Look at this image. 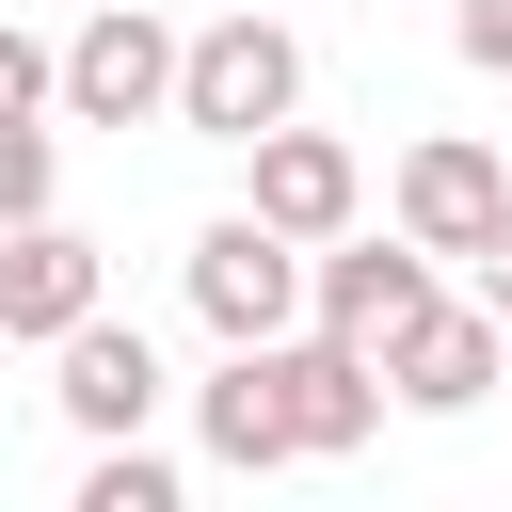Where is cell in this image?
Instances as JSON below:
<instances>
[{
  "mask_svg": "<svg viewBox=\"0 0 512 512\" xmlns=\"http://www.w3.org/2000/svg\"><path fill=\"white\" fill-rule=\"evenodd\" d=\"M304 112V48H288V16H208L192 48H176V128L192 144H256V128H288Z\"/></svg>",
  "mask_w": 512,
  "mask_h": 512,
  "instance_id": "obj_1",
  "label": "cell"
},
{
  "mask_svg": "<svg viewBox=\"0 0 512 512\" xmlns=\"http://www.w3.org/2000/svg\"><path fill=\"white\" fill-rule=\"evenodd\" d=\"M176 272H192V320H208L224 352H240V336H288V320H304V240H288V224H256V208L192 224V256H176Z\"/></svg>",
  "mask_w": 512,
  "mask_h": 512,
  "instance_id": "obj_2",
  "label": "cell"
},
{
  "mask_svg": "<svg viewBox=\"0 0 512 512\" xmlns=\"http://www.w3.org/2000/svg\"><path fill=\"white\" fill-rule=\"evenodd\" d=\"M416 304H432V240H368V224H336L320 256H304V320L320 336H352V352H400L416 336Z\"/></svg>",
  "mask_w": 512,
  "mask_h": 512,
  "instance_id": "obj_3",
  "label": "cell"
},
{
  "mask_svg": "<svg viewBox=\"0 0 512 512\" xmlns=\"http://www.w3.org/2000/svg\"><path fill=\"white\" fill-rule=\"evenodd\" d=\"M176 48H192V32H160L144 0H80V32H64V112H80V128H160V112H176Z\"/></svg>",
  "mask_w": 512,
  "mask_h": 512,
  "instance_id": "obj_4",
  "label": "cell"
},
{
  "mask_svg": "<svg viewBox=\"0 0 512 512\" xmlns=\"http://www.w3.org/2000/svg\"><path fill=\"white\" fill-rule=\"evenodd\" d=\"M496 384H512V320H496V304H448V288H432L416 336L384 352V400H400V416H480Z\"/></svg>",
  "mask_w": 512,
  "mask_h": 512,
  "instance_id": "obj_5",
  "label": "cell"
},
{
  "mask_svg": "<svg viewBox=\"0 0 512 512\" xmlns=\"http://www.w3.org/2000/svg\"><path fill=\"white\" fill-rule=\"evenodd\" d=\"M272 384H288V448H304V464H352V448L384 432V352H352V336H320V320L272 336Z\"/></svg>",
  "mask_w": 512,
  "mask_h": 512,
  "instance_id": "obj_6",
  "label": "cell"
},
{
  "mask_svg": "<svg viewBox=\"0 0 512 512\" xmlns=\"http://www.w3.org/2000/svg\"><path fill=\"white\" fill-rule=\"evenodd\" d=\"M496 208H512V160H496V144H464V128H432V144L400 160V192H384V224H400V240H432V256H480V240H496Z\"/></svg>",
  "mask_w": 512,
  "mask_h": 512,
  "instance_id": "obj_7",
  "label": "cell"
},
{
  "mask_svg": "<svg viewBox=\"0 0 512 512\" xmlns=\"http://www.w3.org/2000/svg\"><path fill=\"white\" fill-rule=\"evenodd\" d=\"M96 304H112V256H96V240H80L64 208L0 240V336H16V352H48V336H80Z\"/></svg>",
  "mask_w": 512,
  "mask_h": 512,
  "instance_id": "obj_8",
  "label": "cell"
},
{
  "mask_svg": "<svg viewBox=\"0 0 512 512\" xmlns=\"http://www.w3.org/2000/svg\"><path fill=\"white\" fill-rule=\"evenodd\" d=\"M240 160H256V192H240V208H256V224H288L304 256H320V240H336V224L368 208V160H352L336 128H256Z\"/></svg>",
  "mask_w": 512,
  "mask_h": 512,
  "instance_id": "obj_9",
  "label": "cell"
},
{
  "mask_svg": "<svg viewBox=\"0 0 512 512\" xmlns=\"http://www.w3.org/2000/svg\"><path fill=\"white\" fill-rule=\"evenodd\" d=\"M48 368H64V384H48V400H64V432H96V448L160 416V352H144V320H112V304H96L80 336H48Z\"/></svg>",
  "mask_w": 512,
  "mask_h": 512,
  "instance_id": "obj_10",
  "label": "cell"
},
{
  "mask_svg": "<svg viewBox=\"0 0 512 512\" xmlns=\"http://www.w3.org/2000/svg\"><path fill=\"white\" fill-rule=\"evenodd\" d=\"M192 416H208V464H240V480L304 464V448H288V384H272V336H240V352L192 384Z\"/></svg>",
  "mask_w": 512,
  "mask_h": 512,
  "instance_id": "obj_11",
  "label": "cell"
},
{
  "mask_svg": "<svg viewBox=\"0 0 512 512\" xmlns=\"http://www.w3.org/2000/svg\"><path fill=\"white\" fill-rule=\"evenodd\" d=\"M48 208H64V144H48L32 112H0V240H16V224H48Z\"/></svg>",
  "mask_w": 512,
  "mask_h": 512,
  "instance_id": "obj_12",
  "label": "cell"
},
{
  "mask_svg": "<svg viewBox=\"0 0 512 512\" xmlns=\"http://www.w3.org/2000/svg\"><path fill=\"white\" fill-rule=\"evenodd\" d=\"M80 512H176V464H160L144 432H112V448L80 464Z\"/></svg>",
  "mask_w": 512,
  "mask_h": 512,
  "instance_id": "obj_13",
  "label": "cell"
},
{
  "mask_svg": "<svg viewBox=\"0 0 512 512\" xmlns=\"http://www.w3.org/2000/svg\"><path fill=\"white\" fill-rule=\"evenodd\" d=\"M0 112H64V48H32L16 16H0Z\"/></svg>",
  "mask_w": 512,
  "mask_h": 512,
  "instance_id": "obj_14",
  "label": "cell"
},
{
  "mask_svg": "<svg viewBox=\"0 0 512 512\" xmlns=\"http://www.w3.org/2000/svg\"><path fill=\"white\" fill-rule=\"evenodd\" d=\"M448 48H464L480 80H512V0H464V16H448Z\"/></svg>",
  "mask_w": 512,
  "mask_h": 512,
  "instance_id": "obj_15",
  "label": "cell"
},
{
  "mask_svg": "<svg viewBox=\"0 0 512 512\" xmlns=\"http://www.w3.org/2000/svg\"><path fill=\"white\" fill-rule=\"evenodd\" d=\"M480 304L512 320V208H496V240H480Z\"/></svg>",
  "mask_w": 512,
  "mask_h": 512,
  "instance_id": "obj_16",
  "label": "cell"
}]
</instances>
